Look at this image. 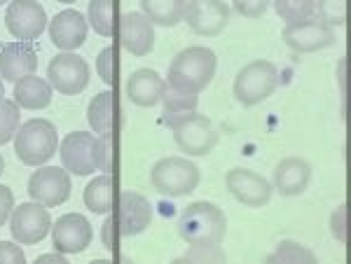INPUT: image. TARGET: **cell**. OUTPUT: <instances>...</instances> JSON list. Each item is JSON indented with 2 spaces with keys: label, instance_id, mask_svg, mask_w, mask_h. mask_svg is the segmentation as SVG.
Segmentation results:
<instances>
[{
  "label": "cell",
  "instance_id": "6da1fadb",
  "mask_svg": "<svg viewBox=\"0 0 351 264\" xmlns=\"http://www.w3.org/2000/svg\"><path fill=\"white\" fill-rule=\"evenodd\" d=\"M218 56L204 44H192L173 56L169 66L167 87L183 94H199L216 77Z\"/></svg>",
  "mask_w": 351,
  "mask_h": 264
},
{
  "label": "cell",
  "instance_id": "7a4b0ae2",
  "mask_svg": "<svg viewBox=\"0 0 351 264\" xmlns=\"http://www.w3.org/2000/svg\"><path fill=\"white\" fill-rule=\"evenodd\" d=\"M176 227L188 246H218L228 232V217L211 201H195L183 209Z\"/></svg>",
  "mask_w": 351,
  "mask_h": 264
},
{
  "label": "cell",
  "instance_id": "3957f363",
  "mask_svg": "<svg viewBox=\"0 0 351 264\" xmlns=\"http://www.w3.org/2000/svg\"><path fill=\"white\" fill-rule=\"evenodd\" d=\"M59 148V136L56 127L49 120L36 117V120L24 122L14 133V153L16 159L26 166H43L56 155Z\"/></svg>",
  "mask_w": 351,
  "mask_h": 264
},
{
  "label": "cell",
  "instance_id": "277c9868",
  "mask_svg": "<svg viewBox=\"0 0 351 264\" xmlns=\"http://www.w3.org/2000/svg\"><path fill=\"white\" fill-rule=\"evenodd\" d=\"M173 131V140L180 148V153L190 157H206L213 153V148L218 145V131L213 127V122L206 115H199L197 110L185 112L180 117L167 122Z\"/></svg>",
  "mask_w": 351,
  "mask_h": 264
},
{
  "label": "cell",
  "instance_id": "5b68a950",
  "mask_svg": "<svg viewBox=\"0 0 351 264\" xmlns=\"http://www.w3.org/2000/svg\"><path fill=\"white\" fill-rule=\"evenodd\" d=\"M199 166L188 157H164L150 171V183L164 196H185L199 187Z\"/></svg>",
  "mask_w": 351,
  "mask_h": 264
},
{
  "label": "cell",
  "instance_id": "8992f818",
  "mask_svg": "<svg viewBox=\"0 0 351 264\" xmlns=\"http://www.w3.org/2000/svg\"><path fill=\"white\" fill-rule=\"evenodd\" d=\"M279 87V68L271 61H251L237 72L234 77V98L241 105L251 108L267 101Z\"/></svg>",
  "mask_w": 351,
  "mask_h": 264
},
{
  "label": "cell",
  "instance_id": "52a82bcc",
  "mask_svg": "<svg viewBox=\"0 0 351 264\" xmlns=\"http://www.w3.org/2000/svg\"><path fill=\"white\" fill-rule=\"evenodd\" d=\"M52 232V215L38 201H28L12 209L10 234L19 246H36Z\"/></svg>",
  "mask_w": 351,
  "mask_h": 264
},
{
  "label": "cell",
  "instance_id": "ba28073f",
  "mask_svg": "<svg viewBox=\"0 0 351 264\" xmlns=\"http://www.w3.org/2000/svg\"><path fill=\"white\" fill-rule=\"evenodd\" d=\"M89 64L82 56L73 54V52H61L56 54L47 66V77L52 89H56L64 96H75L82 94L89 84Z\"/></svg>",
  "mask_w": 351,
  "mask_h": 264
},
{
  "label": "cell",
  "instance_id": "9c48e42d",
  "mask_svg": "<svg viewBox=\"0 0 351 264\" xmlns=\"http://www.w3.org/2000/svg\"><path fill=\"white\" fill-rule=\"evenodd\" d=\"M71 189L73 185L66 168L38 166V171H33L28 178V196L43 204L45 209H56V206L66 204Z\"/></svg>",
  "mask_w": 351,
  "mask_h": 264
},
{
  "label": "cell",
  "instance_id": "30bf717a",
  "mask_svg": "<svg viewBox=\"0 0 351 264\" xmlns=\"http://www.w3.org/2000/svg\"><path fill=\"white\" fill-rule=\"evenodd\" d=\"M5 26L16 40L31 42L47 28V12L38 0H12L5 12Z\"/></svg>",
  "mask_w": 351,
  "mask_h": 264
},
{
  "label": "cell",
  "instance_id": "8fae6325",
  "mask_svg": "<svg viewBox=\"0 0 351 264\" xmlns=\"http://www.w3.org/2000/svg\"><path fill=\"white\" fill-rule=\"evenodd\" d=\"M335 40V31L330 26H326L321 19H316V16L293 21V24H286L284 28V42L298 54H311L319 52V49L332 47Z\"/></svg>",
  "mask_w": 351,
  "mask_h": 264
},
{
  "label": "cell",
  "instance_id": "7c38bea8",
  "mask_svg": "<svg viewBox=\"0 0 351 264\" xmlns=\"http://www.w3.org/2000/svg\"><path fill=\"white\" fill-rule=\"evenodd\" d=\"M183 19L202 38H216L230 24V5L225 0H190Z\"/></svg>",
  "mask_w": 351,
  "mask_h": 264
},
{
  "label": "cell",
  "instance_id": "4fadbf2b",
  "mask_svg": "<svg viewBox=\"0 0 351 264\" xmlns=\"http://www.w3.org/2000/svg\"><path fill=\"white\" fill-rule=\"evenodd\" d=\"M225 185H228L230 194L234 196L239 204L248 206V209H263L271 199V183L263 178L260 173L251 171V168H230L225 173Z\"/></svg>",
  "mask_w": 351,
  "mask_h": 264
},
{
  "label": "cell",
  "instance_id": "5bb4252c",
  "mask_svg": "<svg viewBox=\"0 0 351 264\" xmlns=\"http://www.w3.org/2000/svg\"><path fill=\"white\" fill-rule=\"evenodd\" d=\"M92 222L80 213H66L52 222V246L64 255H80L92 246Z\"/></svg>",
  "mask_w": 351,
  "mask_h": 264
},
{
  "label": "cell",
  "instance_id": "9a60e30c",
  "mask_svg": "<svg viewBox=\"0 0 351 264\" xmlns=\"http://www.w3.org/2000/svg\"><path fill=\"white\" fill-rule=\"evenodd\" d=\"M61 164L68 173L92 176L96 171V138L89 131H73L59 145Z\"/></svg>",
  "mask_w": 351,
  "mask_h": 264
},
{
  "label": "cell",
  "instance_id": "2e32d148",
  "mask_svg": "<svg viewBox=\"0 0 351 264\" xmlns=\"http://www.w3.org/2000/svg\"><path fill=\"white\" fill-rule=\"evenodd\" d=\"M120 42L129 54L148 56L155 49V24L143 12H127L117 19Z\"/></svg>",
  "mask_w": 351,
  "mask_h": 264
},
{
  "label": "cell",
  "instance_id": "e0dca14e",
  "mask_svg": "<svg viewBox=\"0 0 351 264\" xmlns=\"http://www.w3.org/2000/svg\"><path fill=\"white\" fill-rule=\"evenodd\" d=\"M117 229L120 237H136L145 232L152 222V206L143 194L138 192H122L117 196Z\"/></svg>",
  "mask_w": 351,
  "mask_h": 264
},
{
  "label": "cell",
  "instance_id": "ac0fdd59",
  "mask_svg": "<svg viewBox=\"0 0 351 264\" xmlns=\"http://www.w3.org/2000/svg\"><path fill=\"white\" fill-rule=\"evenodd\" d=\"M87 16L71 8L61 10L49 21V38H52L54 47H59L61 52H75L77 47H82L84 40H87Z\"/></svg>",
  "mask_w": 351,
  "mask_h": 264
},
{
  "label": "cell",
  "instance_id": "d6986e66",
  "mask_svg": "<svg viewBox=\"0 0 351 264\" xmlns=\"http://www.w3.org/2000/svg\"><path fill=\"white\" fill-rule=\"evenodd\" d=\"M38 70V54L31 42H8L0 49V77L5 82H16Z\"/></svg>",
  "mask_w": 351,
  "mask_h": 264
},
{
  "label": "cell",
  "instance_id": "ffe728a7",
  "mask_svg": "<svg viewBox=\"0 0 351 264\" xmlns=\"http://www.w3.org/2000/svg\"><path fill=\"white\" fill-rule=\"evenodd\" d=\"M311 181V166L302 157H286L274 166V185L284 196H300L307 192Z\"/></svg>",
  "mask_w": 351,
  "mask_h": 264
},
{
  "label": "cell",
  "instance_id": "44dd1931",
  "mask_svg": "<svg viewBox=\"0 0 351 264\" xmlns=\"http://www.w3.org/2000/svg\"><path fill=\"white\" fill-rule=\"evenodd\" d=\"M164 92H167V80L157 70L138 68L127 80V96L141 108H152V105L162 103Z\"/></svg>",
  "mask_w": 351,
  "mask_h": 264
},
{
  "label": "cell",
  "instance_id": "7402d4cb",
  "mask_svg": "<svg viewBox=\"0 0 351 264\" xmlns=\"http://www.w3.org/2000/svg\"><path fill=\"white\" fill-rule=\"evenodd\" d=\"M82 201L89 211L96 215H106L117 209V181L112 173H104V176H96L94 181L84 187Z\"/></svg>",
  "mask_w": 351,
  "mask_h": 264
},
{
  "label": "cell",
  "instance_id": "603a6c76",
  "mask_svg": "<svg viewBox=\"0 0 351 264\" xmlns=\"http://www.w3.org/2000/svg\"><path fill=\"white\" fill-rule=\"evenodd\" d=\"M52 84L33 72L14 82V103L24 110H45L52 103Z\"/></svg>",
  "mask_w": 351,
  "mask_h": 264
},
{
  "label": "cell",
  "instance_id": "cb8c5ba5",
  "mask_svg": "<svg viewBox=\"0 0 351 264\" xmlns=\"http://www.w3.org/2000/svg\"><path fill=\"white\" fill-rule=\"evenodd\" d=\"M87 122L92 127L94 133H108L115 131L117 127V94L112 92H101L89 101L87 105Z\"/></svg>",
  "mask_w": 351,
  "mask_h": 264
},
{
  "label": "cell",
  "instance_id": "d4e9b609",
  "mask_svg": "<svg viewBox=\"0 0 351 264\" xmlns=\"http://www.w3.org/2000/svg\"><path fill=\"white\" fill-rule=\"evenodd\" d=\"M188 0H141V10L152 24L171 28L183 21Z\"/></svg>",
  "mask_w": 351,
  "mask_h": 264
},
{
  "label": "cell",
  "instance_id": "484cf974",
  "mask_svg": "<svg viewBox=\"0 0 351 264\" xmlns=\"http://www.w3.org/2000/svg\"><path fill=\"white\" fill-rule=\"evenodd\" d=\"M87 24L99 36L112 38L117 31V0H89Z\"/></svg>",
  "mask_w": 351,
  "mask_h": 264
},
{
  "label": "cell",
  "instance_id": "4316f807",
  "mask_svg": "<svg viewBox=\"0 0 351 264\" xmlns=\"http://www.w3.org/2000/svg\"><path fill=\"white\" fill-rule=\"evenodd\" d=\"M316 260L319 257L307 246L295 243V241H281L274 252L267 257L269 264H316Z\"/></svg>",
  "mask_w": 351,
  "mask_h": 264
},
{
  "label": "cell",
  "instance_id": "83f0119b",
  "mask_svg": "<svg viewBox=\"0 0 351 264\" xmlns=\"http://www.w3.org/2000/svg\"><path fill=\"white\" fill-rule=\"evenodd\" d=\"M96 168L104 173L117 171V133L108 131L96 138Z\"/></svg>",
  "mask_w": 351,
  "mask_h": 264
},
{
  "label": "cell",
  "instance_id": "f1b7e54d",
  "mask_svg": "<svg viewBox=\"0 0 351 264\" xmlns=\"http://www.w3.org/2000/svg\"><path fill=\"white\" fill-rule=\"evenodd\" d=\"M197 94H183V92H176V89H169L164 92L162 103H164V115H167V122L173 120V117H180L185 112L197 110Z\"/></svg>",
  "mask_w": 351,
  "mask_h": 264
},
{
  "label": "cell",
  "instance_id": "f546056e",
  "mask_svg": "<svg viewBox=\"0 0 351 264\" xmlns=\"http://www.w3.org/2000/svg\"><path fill=\"white\" fill-rule=\"evenodd\" d=\"M316 19H321L326 26L335 28L347 24V0H314Z\"/></svg>",
  "mask_w": 351,
  "mask_h": 264
},
{
  "label": "cell",
  "instance_id": "4dcf8cb0",
  "mask_svg": "<svg viewBox=\"0 0 351 264\" xmlns=\"http://www.w3.org/2000/svg\"><path fill=\"white\" fill-rule=\"evenodd\" d=\"M274 3V10L286 24H293V21H302L309 19L314 14V0H271Z\"/></svg>",
  "mask_w": 351,
  "mask_h": 264
},
{
  "label": "cell",
  "instance_id": "1f68e13d",
  "mask_svg": "<svg viewBox=\"0 0 351 264\" xmlns=\"http://www.w3.org/2000/svg\"><path fill=\"white\" fill-rule=\"evenodd\" d=\"M16 129H19V105L14 103V98H3L0 101V145L14 140Z\"/></svg>",
  "mask_w": 351,
  "mask_h": 264
},
{
  "label": "cell",
  "instance_id": "d6a6232c",
  "mask_svg": "<svg viewBox=\"0 0 351 264\" xmlns=\"http://www.w3.org/2000/svg\"><path fill=\"white\" fill-rule=\"evenodd\" d=\"M228 260L223 250L218 246H190V250L180 257L178 262H199V264H220Z\"/></svg>",
  "mask_w": 351,
  "mask_h": 264
},
{
  "label": "cell",
  "instance_id": "836d02e7",
  "mask_svg": "<svg viewBox=\"0 0 351 264\" xmlns=\"http://www.w3.org/2000/svg\"><path fill=\"white\" fill-rule=\"evenodd\" d=\"M96 72H99V77L108 84V87H115V82H117V49L112 47V44L106 49H101L99 59H96Z\"/></svg>",
  "mask_w": 351,
  "mask_h": 264
},
{
  "label": "cell",
  "instance_id": "e575fe53",
  "mask_svg": "<svg viewBox=\"0 0 351 264\" xmlns=\"http://www.w3.org/2000/svg\"><path fill=\"white\" fill-rule=\"evenodd\" d=\"M271 0H232V8L237 14L246 16V19H260L267 12Z\"/></svg>",
  "mask_w": 351,
  "mask_h": 264
},
{
  "label": "cell",
  "instance_id": "d590c367",
  "mask_svg": "<svg viewBox=\"0 0 351 264\" xmlns=\"http://www.w3.org/2000/svg\"><path fill=\"white\" fill-rule=\"evenodd\" d=\"M330 232L335 241L339 243H347V206H337L330 215Z\"/></svg>",
  "mask_w": 351,
  "mask_h": 264
},
{
  "label": "cell",
  "instance_id": "8d00e7d4",
  "mask_svg": "<svg viewBox=\"0 0 351 264\" xmlns=\"http://www.w3.org/2000/svg\"><path fill=\"white\" fill-rule=\"evenodd\" d=\"M117 237H120V229H117V217L115 211H112V215L106 217L104 227H101V241H104V248L108 252L117 248Z\"/></svg>",
  "mask_w": 351,
  "mask_h": 264
},
{
  "label": "cell",
  "instance_id": "74e56055",
  "mask_svg": "<svg viewBox=\"0 0 351 264\" xmlns=\"http://www.w3.org/2000/svg\"><path fill=\"white\" fill-rule=\"evenodd\" d=\"M26 255L19 248V243L12 241H0V264H24Z\"/></svg>",
  "mask_w": 351,
  "mask_h": 264
},
{
  "label": "cell",
  "instance_id": "f35d334b",
  "mask_svg": "<svg viewBox=\"0 0 351 264\" xmlns=\"http://www.w3.org/2000/svg\"><path fill=\"white\" fill-rule=\"evenodd\" d=\"M12 209H14V194L8 185H0V227L10 220L12 215Z\"/></svg>",
  "mask_w": 351,
  "mask_h": 264
},
{
  "label": "cell",
  "instance_id": "ab89813d",
  "mask_svg": "<svg viewBox=\"0 0 351 264\" xmlns=\"http://www.w3.org/2000/svg\"><path fill=\"white\" fill-rule=\"evenodd\" d=\"M43 262H56V264H66V255H64V252H59V250H54V252H47V255L36 257V264H43Z\"/></svg>",
  "mask_w": 351,
  "mask_h": 264
},
{
  "label": "cell",
  "instance_id": "60d3db41",
  "mask_svg": "<svg viewBox=\"0 0 351 264\" xmlns=\"http://www.w3.org/2000/svg\"><path fill=\"white\" fill-rule=\"evenodd\" d=\"M339 89H342V94L347 92V82H344V59L339 61Z\"/></svg>",
  "mask_w": 351,
  "mask_h": 264
},
{
  "label": "cell",
  "instance_id": "b9f144b4",
  "mask_svg": "<svg viewBox=\"0 0 351 264\" xmlns=\"http://www.w3.org/2000/svg\"><path fill=\"white\" fill-rule=\"evenodd\" d=\"M5 98V84H3V77H0V101Z\"/></svg>",
  "mask_w": 351,
  "mask_h": 264
},
{
  "label": "cell",
  "instance_id": "7bdbcfd3",
  "mask_svg": "<svg viewBox=\"0 0 351 264\" xmlns=\"http://www.w3.org/2000/svg\"><path fill=\"white\" fill-rule=\"evenodd\" d=\"M3 171H5V159H3V155H0V176H3Z\"/></svg>",
  "mask_w": 351,
  "mask_h": 264
},
{
  "label": "cell",
  "instance_id": "ee69618b",
  "mask_svg": "<svg viewBox=\"0 0 351 264\" xmlns=\"http://www.w3.org/2000/svg\"><path fill=\"white\" fill-rule=\"evenodd\" d=\"M56 3H64V5H73V3H77V0H56Z\"/></svg>",
  "mask_w": 351,
  "mask_h": 264
},
{
  "label": "cell",
  "instance_id": "f6af8a7d",
  "mask_svg": "<svg viewBox=\"0 0 351 264\" xmlns=\"http://www.w3.org/2000/svg\"><path fill=\"white\" fill-rule=\"evenodd\" d=\"M5 3H10V0H0V5H5Z\"/></svg>",
  "mask_w": 351,
  "mask_h": 264
}]
</instances>
